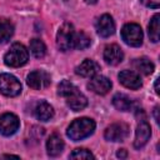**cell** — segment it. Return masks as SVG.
Segmentation results:
<instances>
[{
    "mask_svg": "<svg viewBox=\"0 0 160 160\" xmlns=\"http://www.w3.org/2000/svg\"><path fill=\"white\" fill-rule=\"evenodd\" d=\"M95 130V121L92 119L89 118H80L74 120L70 126L68 128L66 135L74 140V141H79L82 140L88 136H90Z\"/></svg>",
    "mask_w": 160,
    "mask_h": 160,
    "instance_id": "6da1fadb",
    "label": "cell"
},
{
    "mask_svg": "<svg viewBox=\"0 0 160 160\" xmlns=\"http://www.w3.org/2000/svg\"><path fill=\"white\" fill-rule=\"evenodd\" d=\"M28 59H29V52H28L26 48L20 42L12 44L4 56L5 64L10 68L22 66L28 62Z\"/></svg>",
    "mask_w": 160,
    "mask_h": 160,
    "instance_id": "7a4b0ae2",
    "label": "cell"
},
{
    "mask_svg": "<svg viewBox=\"0 0 160 160\" xmlns=\"http://www.w3.org/2000/svg\"><path fill=\"white\" fill-rule=\"evenodd\" d=\"M142 30L140 25L135 22H129L125 24L121 29V38L125 44L130 46H140L142 44Z\"/></svg>",
    "mask_w": 160,
    "mask_h": 160,
    "instance_id": "3957f363",
    "label": "cell"
},
{
    "mask_svg": "<svg viewBox=\"0 0 160 160\" xmlns=\"http://www.w3.org/2000/svg\"><path fill=\"white\" fill-rule=\"evenodd\" d=\"M75 30L70 22H64L56 34V45L61 51H68L72 48Z\"/></svg>",
    "mask_w": 160,
    "mask_h": 160,
    "instance_id": "277c9868",
    "label": "cell"
},
{
    "mask_svg": "<svg viewBox=\"0 0 160 160\" xmlns=\"http://www.w3.org/2000/svg\"><path fill=\"white\" fill-rule=\"evenodd\" d=\"M0 92L10 98L18 96L21 92V84L11 74H0Z\"/></svg>",
    "mask_w": 160,
    "mask_h": 160,
    "instance_id": "5b68a950",
    "label": "cell"
},
{
    "mask_svg": "<svg viewBox=\"0 0 160 160\" xmlns=\"http://www.w3.org/2000/svg\"><path fill=\"white\" fill-rule=\"evenodd\" d=\"M26 82L30 88H32L35 90H42V89H46L50 85L51 79H50V75L46 71L34 70L28 75Z\"/></svg>",
    "mask_w": 160,
    "mask_h": 160,
    "instance_id": "8992f818",
    "label": "cell"
},
{
    "mask_svg": "<svg viewBox=\"0 0 160 160\" xmlns=\"http://www.w3.org/2000/svg\"><path fill=\"white\" fill-rule=\"evenodd\" d=\"M20 126V121L16 115L5 112L0 116V134L4 136L14 135Z\"/></svg>",
    "mask_w": 160,
    "mask_h": 160,
    "instance_id": "52a82bcc",
    "label": "cell"
},
{
    "mask_svg": "<svg viewBox=\"0 0 160 160\" xmlns=\"http://www.w3.org/2000/svg\"><path fill=\"white\" fill-rule=\"evenodd\" d=\"M64 98L66 99L68 106H69L71 110H74V111H80V110H82L84 108H86V105H88V99H86V96H85L76 86H74Z\"/></svg>",
    "mask_w": 160,
    "mask_h": 160,
    "instance_id": "ba28073f",
    "label": "cell"
},
{
    "mask_svg": "<svg viewBox=\"0 0 160 160\" xmlns=\"http://www.w3.org/2000/svg\"><path fill=\"white\" fill-rule=\"evenodd\" d=\"M129 135V126L124 122L111 124L105 129L104 138L108 141H122Z\"/></svg>",
    "mask_w": 160,
    "mask_h": 160,
    "instance_id": "9c48e42d",
    "label": "cell"
},
{
    "mask_svg": "<svg viewBox=\"0 0 160 160\" xmlns=\"http://www.w3.org/2000/svg\"><path fill=\"white\" fill-rule=\"evenodd\" d=\"M111 86H112L111 81L106 76H102V75H94L91 78V80L89 81V84H88V88L98 95L108 94L110 91Z\"/></svg>",
    "mask_w": 160,
    "mask_h": 160,
    "instance_id": "30bf717a",
    "label": "cell"
},
{
    "mask_svg": "<svg viewBox=\"0 0 160 160\" xmlns=\"http://www.w3.org/2000/svg\"><path fill=\"white\" fill-rule=\"evenodd\" d=\"M96 32L101 38H109L115 32V22L109 14L101 15L96 21Z\"/></svg>",
    "mask_w": 160,
    "mask_h": 160,
    "instance_id": "8fae6325",
    "label": "cell"
},
{
    "mask_svg": "<svg viewBox=\"0 0 160 160\" xmlns=\"http://www.w3.org/2000/svg\"><path fill=\"white\" fill-rule=\"evenodd\" d=\"M151 136V128L150 125L145 121V120H141L136 128V131H135V140H134V146L135 149H140L142 146L146 145V142L149 141Z\"/></svg>",
    "mask_w": 160,
    "mask_h": 160,
    "instance_id": "7c38bea8",
    "label": "cell"
},
{
    "mask_svg": "<svg viewBox=\"0 0 160 160\" xmlns=\"http://www.w3.org/2000/svg\"><path fill=\"white\" fill-rule=\"evenodd\" d=\"M124 59V52L121 48L116 44H110L106 45L104 49V60L109 65H118Z\"/></svg>",
    "mask_w": 160,
    "mask_h": 160,
    "instance_id": "4fadbf2b",
    "label": "cell"
},
{
    "mask_svg": "<svg viewBox=\"0 0 160 160\" xmlns=\"http://www.w3.org/2000/svg\"><path fill=\"white\" fill-rule=\"evenodd\" d=\"M119 81L128 89H132V90H138L141 88L142 82L140 76L131 70H122L119 74Z\"/></svg>",
    "mask_w": 160,
    "mask_h": 160,
    "instance_id": "5bb4252c",
    "label": "cell"
},
{
    "mask_svg": "<svg viewBox=\"0 0 160 160\" xmlns=\"http://www.w3.org/2000/svg\"><path fill=\"white\" fill-rule=\"evenodd\" d=\"M99 70H100V66L98 62H95L91 59H85L82 62H80V65L76 66L75 72L82 78H92L99 72Z\"/></svg>",
    "mask_w": 160,
    "mask_h": 160,
    "instance_id": "9a60e30c",
    "label": "cell"
},
{
    "mask_svg": "<svg viewBox=\"0 0 160 160\" xmlns=\"http://www.w3.org/2000/svg\"><path fill=\"white\" fill-rule=\"evenodd\" d=\"M34 115L40 121H48V120L52 119V116H54V109H52V106L49 102L40 101V102L36 104V106L34 109Z\"/></svg>",
    "mask_w": 160,
    "mask_h": 160,
    "instance_id": "2e32d148",
    "label": "cell"
},
{
    "mask_svg": "<svg viewBox=\"0 0 160 160\" xmlns=\"http://www.w3.org/2000/svg\"><path fill=\"white\" fill-rule=\"evenodd\" d=\"M62 149H64V141H62V139L58 134L50 135V138L46 141V150H48L49 156L55 158V156L60 155L62 152Z\"/></svg>",
    "mask_w": 160,
    "mask_h": 160,
    "instance_id": "e0dca14e",
    "label": "cell"
},
{
    "mask_svg": "<svg viewBox=\"0 0 160 160\" xmlns=\"http://www.w3.org/2000/svg\"><path fill=\"white\" fill-rule=\"evenodd\" d=\"M112 105L120 111H129L132 108V100L125 94H115L112 98Z\"/></svg>",
    "mask_w": 160,
    "mask_h": 160,
    "instance_id": "ac0fdd59",
    "label": "cell"
},
{
    "mask_svg": "<svg viewBox=\"0 0 160 160\" xmlns=\"http://www.w3.org/2000/svg\"><path fill=\"white\" fill-rule=\"evenodd\" d=\"M12 34H14V25L11 24V21L5 18H0V42L4 44L8 40H10Z\"/></svg>",
    "mask_w": 160,
    "mask_h": 160,
    "instance_id": "d6986e66",
    "label": "cell"
},
{
    "mask_svg": "<svg viewBox=\"0 0 160 160\" xmlns=\"http://www.w3.org/2000/svg\"><path fill=\"white\" fill-rule=\"evenodd\" d=\"M134 68L139 72H141L144 75H150L154 71L155 66H154V64H152V61L150 59H148V58H139V59H136L134 61Z\"/></svg>",
    "mask_w": 160,
    "mask_h": 160,
    "instance_id": "ffe728a7",
    "label": "cell"
},
{
    "mask_svg": "<svg viewBox=\"0 0 160 160\" xmlns=\"http://www.w3.org/2000/svg\"><path fill=\"white\" fill-rule=\"evenodd\" d=\"M149 36H150V40L152 42H158L159 41V36H160V15L159 14H155L152 16V19L150 20Z\"/></svg>",
    "mask_w": 160,
    "mask_h": 160,
    "instance_id": "44dd1931",
    "label": "cell"
},
{
    "mask_svg": "<svg viewBox=\"0 0 160 160\" xmlns=\"http://www.w3.org/2000/svg\"><path fill=\"white\" fill-rule=\"evenodd\" d=\"M90 44H91V39H90V36H89L86 32H84V31L75 32L72 48L79 49V50H84V49L89 48Z\"/></svg>",
    "mask_w": 160,
    "mask_h": 160,
    "instance_id": "7402d4cb",
    "label": "cell"
},
{
    "mask_svg": "<svg viewBox=\"0 0 160 160\" xmlns=\"http://www.w3.org/2000/svg\"><path fill=\"white\" fill-rule=\"evenodd\" d=\"M30 51L35 58L41 59L46 52V46L40 39H32L30 41Z\"/></svg>",
    "mask_w": 160,
    "mask_h": 160,
    "instance_id": "603a6c76",
    "label": "cell"
},
{
    "mask_svg": "<svg viewBox=\"0 0 160 160\" xmlns=\"http://www.w3.org/2000/svg\"><path fill=\"white\" fill-rule=\"evenodd\" d=\"M70 159H94V155L88 149H75L70 154Z\"/></svg>",
    "mask_w": 160,
    "mask_h": 160,
    "instance_id": "cb8c5ba5",
    "label": "cell"
},
{
    "mask_svg": "<svg viewBox=\"0 0 160 160\" xmlns=\"http://www.w3.org/2000/svg\"><path fill=\"white\" fill-rule=\"evenodd\" d=\"M141 2L145 6L151 8V9H159L160 6V0H141Z\"/></svg>",
    "mask_w": 160,
    "mask_h": 160,
    "instance_id": "d4e9b609",
    "label": "cell"
},
{
    "mask_svg": "<svg viewBox=\"0 0 160 160\" xmlns=\"http://www.w3.org/2000/svg\"><path fill=\"white\" fill-rule=\"evenodd\" d=\"M116 156H118V158H126V156H128V154H126V150H125V149H120V150L118 151Z\"/></svg>",
    "mask_w": 160,
    "mask_h": 160,
    "instance_id": "484cf974",
    "label": "cell"
},
{
    "mask_svg": "<svg viewBox=\"0 0 160 160\" xmlns=\"http://www.w3.org/2000/svg\"><path fill=\"white\" fill-rule=\"evenodd\" d=\"M155 91H156V94H160V90H159V79H156V81H155Z\"/></svg>",
    "mask_w": 160,
    "mask_h": 160,
    "instance_id": "4316f807",
    "label": "cell"
},
{
    "mask_svg": "<svg viewBox=\"0 0 160 160\" xmlns=\"http://www.w3.org/2000/svg\"><path fill=\"white\" fill-rule=\"evenodd\" d=\"M158 109H159V106H156V108H155V120H156V122H159V116H158Z\"/></svg>",
    "mask_w": 160,
    "mask_h": 160,
    "instance_id": "83f0119b",
    "label": "cell"
},
{
    "mask_svg": "<svg viewBox=\"0 0 160 160\" xmlns=\"http://www.w3.org/2000/svg\"><path fill=\"white\" fill-rule=\"evenodd\" d=\"M2 158H19V156H16V155H4Z\"/></svg>",
    "mask_w": 160,
    "mask_h": 160,
    "instance_id": "f1b7e54d",
    "label": "cell"
},
{
    "mask_svg": "<svg viewBox=\"0 0 160 160\" xmlns=\"http://www.w3.org/2000/svg\"><path fill=\"white\" fill-rule=\"evenodd\" d=\"M85 1H86V2H89V4H95L98 0H85Z\"/></svg>",
    "mask_w": 160,
    "mask_h": 160,
    "instance_id": "f546056e",
    "label": "cell"
}]
</instances>
